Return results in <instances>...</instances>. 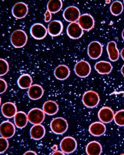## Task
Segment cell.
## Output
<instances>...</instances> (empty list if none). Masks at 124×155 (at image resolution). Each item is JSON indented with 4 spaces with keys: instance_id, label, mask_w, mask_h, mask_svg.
Instances as JSON below:
<instances>
[{
    "instance_id": "obj_1",
    "label": "cell",
    "mask_w": 124,
    "mask_h": 155,
    "mask_svg": "<svg viewBox=\"0 0 124 155\" xmlns=\"http://www.w3.org/2000/svg\"><path fill=\"white\" fill-rule=\"evenodd\" d=\"M27 40L28 37L25 32L20 29L15 31L11 36V44L16 48L24 47Z\"/></svg>"
},
{
    "instance_id": "obj_2",
    "label": "cell",
    "mask_w": 124,
    "mask_h": 155,
    "mask_svg": "<svg viewBox=\"0 0 124 155\" xmlns=\"http://www.w3.org/2000/svg\"><path fill=\"white\" fill-rule=\"evenodd\" d=\"M50 127L54 134H62L67 131L68 128L67 121L62 117L53 119L50 124Z\"/></svg>"
},
{
    "instance_id": "obj_3",
    "label": "cell",
    "mask_w": 124,
    "mask_h": 155,
    "mask_svg": "<svg viewBox=\"0 0 124 155\" xmlns=\"http://www.w3.org/2000/svg\"><path fill=\"white\" fill-rule=\"evenodd\" d=\"M100 101L98 93L93 91H86L82 97V102L87 108H94L97 107Z\"/></svg>"
},
{
    "instance_id": "obj_4",
    "label": "cell",
    "mask_w": 124,
    "mask_h": 155,
    "mask_svg": "<svg viewBox=\"0 0 124 155\" xmlns=\"http://www.w3.org/2000/svg\"><path fill=\"white\" fill-rule=\"evenodd\" d=\"M77 141L72 137H65L62 139L60 143V148L65 153H72L77 149Z\"/></svg>"
},
{
    "instance_id": "obj_5",
    "label": "cell",
    "mask_w": 124,
    "mask_h": 155,
    "mask_svg": "<svg viewBox=\"0 0 124 155\" xmlns=\"http://www.w3.org/2000/svg\"><path fill=\"white\" fill-rule=\"evenodd\" d=\"M90 65L85 60H81L76 64L74 71L76 75L79 78H85L89 76L91 72Z\"/></svg>"
},
{
    "instance_id": "obj_6",
    "label": "cell",
    "mask_w": 124,
    "mask_h": 155,
    "mask_svg": "<svg viewBox=\"0 0 124 155\" xmlns=\"http://www.w3.org/2000/svg\"><path fill=\"white\" fill-rule=\"evenodd\" d=\"M44 110L38 108H33L28 112V118L29 122L33 125L41 124L44 121L45 114Z\"/></svg>"
},
{
    "instance_id": "obj_7",
    "label": "cell",
    "mask_w": 124,
    "mask_h": 155,
    "mask_svg": "<svg viewBox=\"0 0 124 155\" xmlns=\"http://www.w3.org/2000/svg\"><path fill=\"white\" fill-rule=\"evenodd\" d=\"M79 9L74 6L68 7L64 10L63 13L64 19L69 22H75L79 20L80 17Z\"/></svg>"
},
{
    "instance_id": "obj_8",
    "label": "cell",
    "mask_w": 124,
    "mask_h": 155,
    "mask_svg": "<svg viewBox=\"0 0 124 155\" xmlns=\"http://www.w3.org/2000/svg\"><path fill=\"white\" fill-rule=\"evenodd\" d=\"M103 47L101 43L97 41L91 42L88 45L87 52L89 56L93 60H96L102 56Z\"/></svg>"
},
{
    "instance_id": "obj_9",
    "label": "cell",
    "mask_w": 124,
    "mask_h": 155,
    "mask_svg": "<svg viewBox=\"0 0 124 155\" xmlns=\"http://www.w3.org/2000/svg\"><path fill=\"white\" fill-rule=\"evenodd\" d=\"M15 125L9 121H5L0 125V133L2 137L6 139L11 138L15 135Z\"/></svg>"
},
{
    "instance_id": "obj_10",
    "label": "cell",
    "mask_w": 124,
    "mask_h": 155,
    "mask_svg": "<svg viewBox=\"0 0 124 155\" xmlns=\"http://www.w3.org/2000/svg\"><path fill=\"white\" fill-rule=\"evenodd\" d=\"M32 37L36 40H42L47 36L48 30L45 26L41 23H35L30 28Z\"/></svg>"
},
{
    "instance_id": "obj_11",
    "label": "cell",
    "mask_w": 124,
    "mask_h": 155,
    "mask_svg": "<svg viewBox=\"0 0 124 155\" xmlns=\"http://www.w3.org/2000/svg\"><path fill=\"white\" fill-rule=\"evenodd\" d=\"M78 24L82 29L86 31H89L94 28L95 21L93 17L89 14H84L80 16Z\"/></svg>"
},
{
    "instance_id": "obj_12",
    "label": "cell",
    "mask_w": 124,
    "mask_h": 155,
    "mask_svg": "<svg viewBox=\"0 0 124 155\" xmlns=\"http://www.w3.org/2000/svg\"><path fill=\"white\" fill-rule=\"evenodd\" d=\"M28 7L23 2H18L15 4L12 8V15L18 19L25 18L28 12Z\"/></svg>"
},
{
    "instance_id": "obj_13",
    "label": "cell",
    "mask_w": 124,
    "mask_h": 155,
    "mask_svg": "<svg viewBox=\"0 0 124 155\" xmlns=\"http://www.w3.org/2000/svg\"><path fill=\"white\" fill-rule=\"evenodd\" d=\"M68 36L73 39L80 38L83 35V30L77 22H72L69 24L67 28Z\"/></svg>"
},
{
    "instance_id": "obj_14",
    "label": "cell",
    "mask_w": 124,
    "mask_h": 155,
    "mask_svg": "<svg viewBox=\"0 0 124 155\" xmlns=\"http://www.w3.org/2000/svg\"><path fill=\"white\" fill-rule=\"evenodd\" d=\"M114 113L113 110L109 107H103L98 112L100 120L103 124H109L113 120Z\"/></svg>"
},
{
    "instance_id": "obj_15",
    "label": "cell",
    "mask_w": 124,
    "mask_h": 155,
    "mask_svg": "<svg viewBox=\"0 0 124 155\" xmlns=\"http://www.w3.org/2000/svg\"><path fill=\"white\" fill-rule=\"evenodd\" d=\"M63 25L59 20H53L51 21L48 27V32L51 36L56 37L59 36L62 32Z\"/></svg>"
},
{
    "instance_id": "obj_16",
    "label": "cell",
    "mask_w": 124,
    "mask_h": 155,
    "mask_svg": "<svg viewBox=\"0 0 124 155\" xmlns=\"http://www.w3.org/2000/svg\"><path fill=\"white\" fill-rule=\"evenodd\" d=\"M1 110L2 114L6 118H11L14 117L18 112L16 106L15 104L11 102L3 104Z\"/></svg>"
},
{
    "instance_id": "obj_17",
    "label": "cell",
    "mask_w": 124,
    "mask_h": 155,
    "mask_svg": "<svg viewBox=\"0 0 124 155\" xmlns=\"http://www.w3.org/2000/svg\"><path fill=\"white\" fill-rule=\"evenodd\" d=\"M70 69L68 66L65 64H60L55 68L54 75L57 79L63 81L67 79L70 76Z\"/></svg>"
},
{
    "instance_id": "obj_18",
    "label": "cell",
    "mask_w": 124,
    "mask_h": 155,
    "mask_svg": "<svg viewBox=\"0 0 124 155\" xmlns=\"http://www.w3.org/2000/svg\"><path fill=\"white\" fill-rule=\"evenodd\" d=\"M44 93V91L43 87L38 84L32 85L27 92L29 98L33 100H39L43 96Z\"/></svg>"
},
{
    "instance_id": "obj_19",
    "label": "cell",
    "mask_w": 124,
    "mask_h": 155,
    "mask_svg": "<svg viewBox=\"0 0 124 155\" xmlns=\"http://www.w3.org/2000/svg\"><path fill=\"white\" fill-rule=\"evenodd\" d=\"M105 125L102 122H96L91 124L89 127L90 134L95 137H100L106 131Z\"/></svg>"
},
{
    "instance_id": "obj_20",
    "label": "cell",
    "mask_w": 124,
    "mask_h": 155,
    "mask_svg": "<svg viewBox=\"0 0 124 155\" xmlns=\"http://www.w3.org/2000/svg\"><path fill=\"white\" fill-rule=\"evenodd\" d=\"M45 134V129L41 124L34 125L31 128L30 134L32 139L39 140L43 138Z\"/></svg>"
},
{
    "instance_id": "obj_21",
    "label": "cell",
    "mask_w": 124,
    "mask_h": 155,
    "mask_svg": "<svg viewBox=\"0 0 124 155\" xmlns=\"http://www.w3.org/2000/svg\"><path fill=\"white\" fill-rule=\"evenodd\" d=\"M95 70L100 74H109L112 71V66L109 61H101L95 65Z\"/></svg>"
},
{
    "instance_id": "obj_22",
    "label": "cell",
    "mask_w": 124,
    "mask_h": 155,
    "mask_svg": "<svg viewBox=\"0 0 124 155\" xmlns=\"http://www.w3.org/2000/svg\"><path fill=\"white\" fill-rule=\"evenodd\" d=\"M107 51L111 61H116L118 60L120 57V52L117 48L116 43L115 42L111 41L108 43Z\"/></svg>"
},
{
    "instance_id": "obj_23",
    "label": "cell",
    "mask_w": 124,
    "mask_h": 155,
    "mask_svg": "<svg viewBox=\"0 0 124 155\" xmlns=\"http://www.w3.org/2000/svg\"><path fill=\"white\" fill-rule=\"evenodd\" d=\"M86 151L89 155H101L102 151V146L97 141H92L86 146Z\"/></svg>"
},
{
    "instance_id": "obj_24",
    "label": "cell",
    "mask_w": 124,
    "mask_h": 155,
    "mask_svg": "<svg viewBox=\"0 0 124 155\" xmlns=\"http://www.w3.org/2000/svg\"><path fill=\"white\" fill-rule=\"evenodd\" d=\"M28 116L23 111L17 112L14 116L15 124L18 128H24L28 124Z\"/></svg>"
},
{
    "instance_id": "obj_25",
    "label": "cell",
    "mask_w": 124,
    "mask_h": 155,
    "mask_svg": "<svg viewBox=\"0 0 124 155\" xmlns=\"http://www.w3.org/2000/svg\"><path fill=\"white\" fill-rule=\"evenodd\" d=\"M59 107L57 104L53 101L49 100L45 101L43 106V110L46 114L53 116L57 113Z\"/></svg>"
},
{
    "instance_id": "obj_26",
    "label": "cell",
    "mask_w": 124,
    "mask_h": 155,
    "mask_svg": "<svg viewBox=\"0 0 124 155\" xmlns=\"http://www.w3.org/2000/svg\"><path fill=\"white\" fill-rule=\"evenodd\" d=\"M32 82V78L30 75L24 74L19 78L17 83L20 88L26 89L30 87Z\"/></svg>"
},
{
    "instance_id": "obj_27",
    "label": "cell",
    "mask_w": 124,
    "mask_h": 155,
    "mask_svg": "<svg viewBox=\"0 0 124 155\" xmlns=\"http://www.w3.org/2000/svg\"><path fill=\"white\" fill-rule=\"evenodd\" d=\"M62 3L61 0H50L47 4V10L51 13H57L62 8Z\"/></svg>"
},
{
    "instance_id": "obj_28",
    "label": "cell",
    "mask_w": 124,
    "mask_h": 155,
    "mask_svg": "<svg viewBox=\"0 0 124 155\" xmlns=\"http://www.w3.org/2000/svg\"><path fill=\"white\" fill-rule=\"evenodd\" d=\"M123 11V5L121 2L116 1L112 2L110 7V11L112 15L116 16L120 15Z\"/></svg>"
},
{
    "instance_id": "obj_29",
    "label": "cell",
    "mask_w": 124,
    "mask_h": 155,
    "mask_svg": "<svg viewBox=\"0 0 124 155\" xmlns=\"http://www.w3.org/2000/svg\"><path fill=\"white\" fill-rule=\"evenodd\" d=\"M115 122L120 127L124 126V109L118 110L115 114L114 118Z\"/></svg>"
},
{
    "instance_id": "obj_30",
    "label": "cell",
    "mask_w": 124,
    "mask_h": 155,
    "mask_svg": "<svg viewBox=\"0 0 124 155\" xmlns=\"http://www.w3.org/2000/svg\"><path fill=\"white\" fill-rule=\"evenodd\" d=\"M9 70L8 63L4 59H0V76H1L6 74Z\"/></svg>"
},
{
    "instance_id": "obj_31",
    "label": "cell",
    "mask_w": 124,
    "mask_h": 155,
    "mask_svg": "<svg viewBox=\"0 0 124 155\" xmlns=\"http://www.w3.org/2000/svg\"><path fill=\"white\" fill-rule=\"evenodd\" d=\"M9 147V142L7 139L0 138V153H3L7 150Z\"/></svg>"
},
{
    "instance_id": "obj_32",
    "label": "cell",
    "mask_w": 124,
    "mask_h": 155,
    "mask_svg": "<svg viewBox=\"0 0 124 155\" xmlns=\"http://www.w3.org/2000/svg\"><path fill=\"white\" fill-rule=\"evenodd\" d=\"M8 88V85L4 79H0V93L3 94L6 91Z\"/></svg>"
},
{
    "instance_id": "obj_33",
    "label": "cell",
    "mask_w": 124,
    "mask_h": 155,
    "mask_svg": "<svg viewBox=\"0 0 124 155\" xmlns=\"http://www.w3.org/2000/svg\"><path fill=\"white\" fill-rule=\"evenodd\" d=\"M44 16H45V22H49L51 21L52 19V13H51L48 11H46L45 13L44 14Z\"/></svg>"
},
{
    "instance_id": "obj_34",
    "label": "cell",
    "mask_w": 124,
    "mask_h": 155,
    "mask_svg": "<svg viewBox=\"0 0 124 155\" xmlns=\"http://www.w3.org/2000/svg\"><path fill=\"white\" fill-rule=\"evenodd\" d=\"M24 155H37L36 153L32 151H27Z\"/></svg>"
},
{
    "instance_id": "obj_35",
    "label": "cell",
    "mask_w": 124,
    "mask_h": 155,
    "mask_svg": "<svg viewBox=\"0 0 124 155\" xmlns=\"http://www.w3.org/2000/svg\"><path fill=\"white\" fill-rule=\"evenodd\" d=\"M52 155H65V153L62 152V151H59V150H57V151H55V152L52 154Z\"/></svg>"
},
{
    "instance_id": "obj_36",
    "label": "cell",
    "mask_w": 124,
    "mask_h": 155,
    "mask_svg": "<svg viewBox=\"0 0 124 155\" xmlns=\"http://www.w3.org/2000/svg\"><path fill=\"white\" fill-rule=\"evenodd\" d=\"M51 149H52L53 151H57L58 149V146L57 145H54L51 148Z\"/></svg>"
},
{
    "instance_id": "obj_37",
    "label": "cell",
    "mask_w": 124,
    "mask_h": 155,
    "mask_svg": "<svg viewBox=\"0 0 124 155\" xmlns=\"http://www.w3.org/2000/svg\"><path fill=\"white\" fill-rule=\"evenodd\" d=\"M120 55H121V56L123 60H124V48L122 50L121 52H120Z\"/></svg>"
},
{
    "instance_id": "obj_38",
    "label": "cell",
    "mask_w": 124,
    "mask_h": 155,
    "mask_svg": "<svg viewBox=\"0 0 124 155\" xmlns=\"http://www.w3.org/2000/svg\"><path fill=\"white\" fill-rule=\"evenodd\" d=\"M121 73L122 74L123 76H124V64L123 65L121 68Z\"/></svg>"
},
{
    "instance_id": "obj_39",
    "label": "cell",
    "mask_w": 124,
    "mask_h": 155,
    "mask_svg": "<svg viewBox=\"0 0 124 155\" xmlns=\"http://www.w3.org/2000/svg\"><path fill=\"white\" fill-rule=\"evenodd\" d=\"M122 38L124 40V29H123V30L122 31Z\"/></svg>"
},
{
    "instance_id": "obj_40",
    "label": "cell",
    "mask_w": 124,
    "mask_h": 155,
    "mask_svg": "<svg viewBox=\"0 0 124 155\" xmlns=\"http://www.w3.org/2000/svg\"><path fill=\"white\" fill-rule=\"evenodd\" d=\"M123 2H124V1H123Z\"/></svg>"
}]
</instances>
